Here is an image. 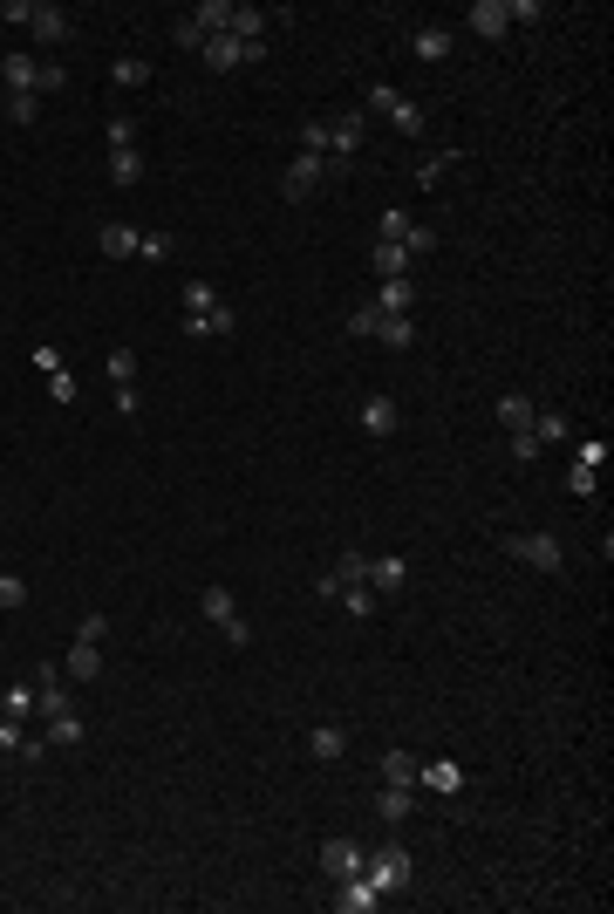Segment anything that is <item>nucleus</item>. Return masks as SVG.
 <instances>
[{"label": "nucleus", "instance_id": "1", "mask_svg": "<svg viewBox=\"0 0 614 914\" xmlns=\"http://www.w3.org/2000/svg\"><path fill=\"white\" fill-rule=\"evenodd\" d=\"M321 601H342L355 621L376 614V587H369V553H335V567L321 573Z\"/></svg>", "mask_w": 614, "mask_h": 914}, {"label": "nucleus", "instance_id": "2", "mask_svg": "<svg viewBox=\"0 0 614 914\" xmlns=\"http://www.w3.org/2000/svg\"><path fill=\"white\" fill-rule=\"evenodd\" d=\"M0 21H14V28H28L41 48H62V41L76 35V21L62 14V7H41V0H0Z\"/></svg>", "mask_w": 614, "mask_h": 914}, {"label": "nucleus", "instance_id": "3", "mask_svg": "<svg viewBox=\"0 0 614 914\" xmlns=\"http://www.w3.org/2000/svg\"><path fill=\"white\" fill-rule=\"evenodd\" d=\"M348 335H376L383 348H410L417 342V321H410V314H383V307L369 301V307L348 314Z\"/></svg>", "mask_w": 614, "mask_h": 914}, {"label": "nucleus", "instance_id": "4", "mask_svg": "<svg viewBox=\"0 0 614 914\" xmlns=\"http://www.w3.org/2000/svg\"><path fill=\"white\" fill-rule=\"evenodd\" d=\"M362 137H369V116H362V110H342V116H328V178H342L348 164H355V151H362Z\"/></svg>", "mask_w": 614, "mask_h": 914}, {"label": "nucleus", "instance_id": "5", "mask_svg": "<svg viewBox=\"0 0 614 914\" xmlns=\"http://www.w3.org/2000/svg\"><path fill=\"white\" fill-rule=\"evenodd\" d=\"M205 69L212 76H232V69H253V62H267V41H239V35H212L205 48Z\"/></svg>", "mask_w": 614, "mask_h": 914}, {"label": "nucleus", "instance_id": "6", "mask_svg": "<svg viewBox=\"0 0 614 914\" xmlns=\"http://www.w3.org/2000/svg\"><path fill=\"white\" fill-rule=\"evenodd\" d=\"M505 553L526 560V567H539V573H567V546L553 533H505Z\"/></svg>", "mask_w": 614, "mask_h": 914}, {"label": "nucleus", "instance_id": "7", "mask_svg": "<svg viewBox=\"0 0 614 914\" xmlns=\"http://www.w3.org/2000/svg\"><path fill=\"white\" fill-rule=\"evenodd\" d=\"M362 874L376 880L383 894H396V887H410V874H417V860H410V846H396V839H383V853H369V860H362Z\"/></svg>", "mask_w": 614, "mask_h": 914}, {"label": "nucleus", "instance_id": "8", "mask_svg": "<svg viewBox=\"0 0 614 914\" xmlns=\"http://www.w3.org/2000/svg\"><path fill=\"white\" fill-rule=\"evenodd\" d=\"M328 908H335V914H376V908H383V887H376L369 874H348V880H335Z\"/></svg>", "mask_w": 614, "mask_h": 914}, {"label": "nucleus", "instance_id": "9", "mask_svg": "<svg viewBox=\"0 0 614 914\" xmlns=\"http://www.w3.org/2000/svg\"><path fill=\"white\" fill-rule=\"evenodd\" d=\"M328 185V157H314V151H294V164H287V178H280V191L301 205V198H314V191Z\"/></svg>", "mask_w": 614, "mask_h": 914}, {"label": "nucleus", "instance_id": "10", "mask_svg": "<svg viewBox=\"0 0 614 914\" xmlns=\"http://www.w3.org/2000/svg\"><path fill=\"white\" fill-rule=\"evenodd\" d=\"M369 110H383L389 123L403 130V137H417V130H423V110L403 96V89H389V82H376V89H369Z\"/></svg>", "mask_w": 614, "mask_h": 914}, {"label": "nucleus", "instance_id": "11", "mask_svg": "<svg viewBox=\"0 0 614 914\" xmlns=\"http://www.w3.org/2000/svg\"><path fill=\"white\" fill-rule=\"evenodd\" d=\"M198 608H205V621H219V635H226L232 648H246V642H253V628L239 621V608H232V594H226V587H205V601H198Z\"/></svg>", "mask_w": 614, "mask_h": 914}, {"label": "nucleus", "instance_id": "12", "mask_svg": "<svg viewBox=\"0 0 614 914\" xmlns=\"http://www.w3.org/2000/svg\"><path fill=\"white\" fill-rule=\"evenodd\" d=\"M35 76H41V55H28V48H7L0 55V82H7V96H35ZM41 103V96H35Z\"/></svg>", "mask_w": 614, "mask_h": 914}, {"label": "nucleus", "instance_id": "13", "mask_svg": "<svg viewBox=\"0 0 614 914\" xmlns=\"http://www.w3.org/2000/svg\"><path fill=\"white\" fill-rule=\"evenodd\" d=\"M35 710H41V724L62 717V710H76V703H69V683L55 676V662H41V669H35Z\"/></svg>", "mask_w": 614, "mask_h": 914}, {"label": "nucleus", "instance_id": "14", "mask_svg": "<svg viewBox=\"0 0 614 914\" xmlns=\"http://www.w3.org/2000/svg\"><path fill=\"white\" fill-rule=\"evenodd\" d=\"M178 328H185V342H226L239 321H232V307H212V314H185Z\"/></svg>", "mask_w": 614, "mask_h": 914}, {"label": "nucleus", "instance_id": "15", "mask_svg": "<svg viewBox=\"0 0 614 914\" xmlns=\"http://www.w3.org/2000/svg\"><path fill=\"white\" fill-rule=\"evenodd\" d=\"M362 860H369V853H362L355 839H328V846H321V874H328V880L362 874Z\"/></svg>", "mask_w": 614, "mask_h": 914}, {"label": "nucleus", "instance_id": "16", "mask_svg": "<svg viewBox=\"0 0 614 914\" xmlns=\"http://www.w3.org/2000/svg\"><path fill=\"white\" fill-rule=\"evenodd\" d=\"M417 785L444 792V799H451V792H464V771H458V758H430V764L417 758Z\"/></svg>", "mask_w": 614, "mask_h": 914}, {"label": "nucleus", "instance_id": "17", "mask_svg": "<svg viewBox=\"0 0 614 914\" xmlns=\"http://www.w3.org/2000/svg\"><path fill=\"white\" fill-rule=\"evenodd\" d=\"M376 812H383V826L417 819V785H383V792H376Z\"/></svg>", "mask_w": 614, "mask_h": 914}, {"label": "nucleus", "instance_id": "18", "mask_svg": "<svg viewBox=\"0 0 614 914\" xmlns=\"http://www.w3.org/2000/svg\"><path fill=\"white\" fill-rule=\"evenodd\" d=\"M403 580H410V560H396V553H383V560H369V587H376V601H389V594H403Z\"/></svg>", "mask_w": 614, "mask_h": 914}, {"label": "nucleus", "instance_id": "19", "mask_svg": "<svg viewBox=\"0 0 614 914\" xmlns=\"http://www.w3.org/2000/svg\"><path fill=\"white\" fill-rule=\"evenodd\" d=\"M35 369L48 376V389H55V403H76V376H69V362H62L55 348H35Z\"/></svg>", "mask_w": 614, "mask_h": 914}, {"label": "nucleus", "instance_id": "20", "mask_svg": "<svg viewBox=\"0 0 614 914\" xmlns=\"http://www.w3.org/2000/svg\"><path fill=\"white\" fill-rule=\"evenodd\" d=\"M137 239H144V232H137V226H123V219H110V226L96 232L103 260H137Z\"/></svg>", "mask_w": 614, "mask_h": 914}, {"label": "nucleus", "instance_id": "21", "mask_svg": "<svg viewBox=\"0 0 614 914\" xmlns=\"http://www.w3.org/2000/svg\"><path fill=\"white\" fill-rule=\"evenodd\" d=\"M464 21H471V35H485V41H499L505 28H512V21H505V0H471Z\"/></svg>", "mask_w": 614, "mask_h": 914}, {"label": "nucleus", "instance_id": "22", "mask_svg": "<svg viewBox=\"0 0 614 914\" xmlns=\"http://www.w3.org/2000/svg\"><path fill=\"white\" fill-rule=\"evenodd\" d=\"M369 267H376V280H410V267H417V260H410L403 246H389V239H376V253H369Z\"/></svg>", "mask_w": 614, "mask_h": 914}, {"label": "nucleus", "instance_id": "23", "mask_svg": "<svg viewBox=\"0 0 614 914\" xmlns=\"http://www.w3.org/2000/svg\"><path fill=\"white\" fill-rule=\"evenodd\" d=\"M62 676L96 683V676H103V648H96V642H76V648H69V662H62Z\"/></svg>", "mask_w": 614, "mask_h": 914}, {"label": "nucleus", "instance_id": "24", "mask_svg": "<svg viewBox=\"0 0 614 914\" xmlns=\"http://www.w3.org/2000/svg\"><path fill=\"white\" fill-rule=\"evenodd\" d=\"M48 744H62V751H76L82 737H89V724H82V710H62V717H48V730H41Z\"/></svg>", "mask_w": 614, "mask_h": 914}, {"label": "nucleus", "instance_id": "25", "mask_svg": "<svg viewBox=\"0 0 614 914\" xmlns=\"http://www.w3.org/2000/svg\"><path fill=\"white\" fill-rule=\"evenodd\" d=\"M376 307H383V314H410V307H417V280H383V287H376Z\"/></svg>", "mask_w": 614, "mask_h": 914}, {"label": "nucleus", "instance_id": "26", "mask_svg": "<svg viewBox=\"0 0 614 914\" xmlns=\"http://www.w3.org/2000/svg\"><path fill=\"white\" fill-rule=\"evenodd\" d=\"M533 417H539L533 396H519V389H512V396H499V423H505V430H533Z\"/></svg>", "mask_w": 614, "mask_h": 914}, {"label": "nucleus", "instance_id": "27", "mask_svg": "<svg viewBox=\"0 0 614 914\" xmlns=\"http://www.w3.org/2000/svg\"><path fill=\"white\" fill-rule=\"evenodd\" d=\"M178 307H185V314H212V307H226V301H219L212 280H185V287H178Z\"/></svg>", "mask_w": 614, "mask_h": 914}, {"label": "nucleus", "instance_id": "28", "mask_svg": "<svg viewBox=\"0 0 614 914\" xmlns=\"http://www.w3.org/2000/svg\"><path fill=\"white\" fill-rule=\"evenodd\" d=\"M396 403H389V396H369V403H362V430H369V437H389V430H396Z\"/></svg>", "mask_w": 614, "mask_h": 914}, {"label": "nucleus", "instance_id": "29", "mask_svg": "<svg viewBox=\"0 0 614 914\" xmlns=\"http://www.w3.org/2000/svg\"><path fill=\"white\" fill-rule=\"evenodd\" d=\"M307 751H314V758L321 764H335L348 751V730H335V724H321V730H307Z\"/></svg>", "mask_w": 614, "mask_h": 914}, {"label": "nucleus", "instance_id": "30", "mask_svg": "<svg viewBox=\"0 0 614 914\" xmlns=\"http://www.w3.org/2000/svg\"><path fill=\"white\" fill-rule=\"evenodd\" d=\"M410 48H417V62H444L451 55V28H417Z\"/></svg>", "mask_w": 614, "mask_h": 914}, {"label": "nucleus", "instance_id": "31", "mask_svg": "<svg viewBox=\"0 0 614 914\" xmlns=\"http://www.w3.org/2000/svg\"><path fill=\"white\" fill-rule=\"evenodd\" d=\"M226 35H239V41H267V14H260V7H239V0H232V28Z\"/></svg>", "mask_w": 614, "mask_h": 914}, {"label": "nucleus", "instance_id": "32", "mask_svg": "<svg viewBox=\"0 0 614 914\" xmlns=\"http://www.w3.org/2000/svg\"><path fill=\"white\" fill-rule=\"evenodd\" d=\"M110 82L116 89H144V82H151V62H144V55H123V62L110 69Z\"/></svg>", "mask_w": 614, "mask_h": 914}, {"label": "nucleus", "instance_id": "33", "mask_svg": "<svg viewBox=\"0 0 614 914\" xmlns=\"http://www.w3.org/2000/svg\"><path fill=\"white\" fill-rule=\"evenodd\" d=\"M383 785H417V758L410 751H383Z\"/></svg>", "mask_w": 614, "mask_h": 914}, {"label": "nucleus", "instance_id": "34", "mask_svg": "<svg viewBox=\"0 0 614 914\" xmlns=\"http://www.w3.org/2000/svg\"><path fill=\"white\" fill-rule=\"evenodd\" d=\"M0 710H7V717H21V724H28V717H41V710H35V683H14L7 696H0Z\"/></svg>", "mask_w": 614, "mask_h": 914}, {"label": "nucleus", "instance_id": "35", "mask_svg": "<svg viewBox=\"0 0 614 914\" xmlns=\"http://www.w3.org/2000/svg\"><path fill=\"white\" fill-rule=\"evenodd\" d=\"M171 253H178V239H171V232H144V239H137V260H151V267H164Z\"/></svg>", "mask_w": 614, "mask_h": 914}, {"label": "nucleus", "instance_id": "36", "mask_svg": "<svg viewBox=\"0 0 614 914\" xmlns=\"http://www.w3.org/2000/svg\"><path fill=\"white\" fill-rule=\"evenodd\" d=\"M144 178V157L137 151H110V185H137Z\"/></svg>", "mask_w": 614, "mask_h": 914}, {"label": "nucleus", "instance_id": "37", "mask_svg": "<svg viewBox=\"0 0 614 914\" xmlns=\"http://www.w3.org/2000/svg\"><path fill=\"white\" fill-rule=\"evenodd\" d=\"M533 437H539V444H567V417H560V410H539Z\"/></svg>", "mask_w": 614, "mask_h": 914}, {"label": "nucleus", "instance_id": "38", "mask_svg": "<svg viewBox=\"0 0 614 914\" xmlns=\"http://www.w3.org/2000/svg\"><path fill=\"white\" fill-rule=\"evenodd\" d=\"M451 164H458V151H437V157H423V164H417V185H423V191H437V178H444Z\"/></svg>", "mask_w": 614, "mask_h": 914}, {"label": "nucleus", "instance_id": "39", "mask_svg": "<svg viewBox=\"0 0 614 914\" xmlns=\"http://www.w3.org/2000/svg\"><path fill=\"white\" fill-rule=\"evenodd\" d=\"M410 226H417V219L389 205V212H383V226H376V239H389V246H403V239H410Z\"/></svg>", "mask_w": 614, "mask_h": 914}, {"label": "nucleus", "instance_id": "40", "mask_svg": "<svg viewBox=\"0 0 614 914\" xmlns=\"http://www.w3.org/2000/svg\"><path fill=\"white\" fill-rule=\"evenodd\" d=\"M14 608H28V580H21V573H0V614H14Z\"/></svg>", "mask_w": 614, "mask_h": 914}, {"label": "nucleus", "instance_id": "41", "mask_svg": "<svg viewBox=\"0 0 614 914\" xmlns=\"http://www.w3.org/2000/svg\"><path fill=\"white\" fill-rule=\"evenodd\" d=\"M21 744H28V724L0 710V751H7V758H21Z\"/></svg>", "mask_w": 614, "mask_h": 914}, {"label": "nucleus", "instance_id": "42", "mask_svg": "<svg viewBox=\"0 0 614 914\" xmlns=\"http://www.w3.org/2000/svg\"><path fill=\"white\" fill-rule=\"evenodd\" d=\"M76 642H96V648H103V642H110V614H82V621H76Z\"/></svg>", "mask_w": 614, "mask_h": 914}, {"label": "nucleus", "instance_id": "43", "mask_svg": "<svg viewBox=\"0 0 614 914\" xmlns=\"http://www.w3.org/2000/svg\"><path fill=\"white\" fill-rule=\"evenodd\" d=\"M69 89V76H62V62H41V76H35V96H62Z\"/></svg>", "mask_w": 614, "mask_h": 914}, {"label": "nucleus", "instance_id": "44", "mask_svg": "<svg viewBox=\"0 0 614 914\" xmlns=\"http://www.w3.org/2000/svg\"><path fill=\"white\" fill-rule=\"evenodd\" d=\"M403 253H410V260H430V253H437V232H430V226H410Z\"/></svg>", "mask_w": 614, "mask_h": 914}, {"label": "nucleus", "instance_id": "45", "mask_svg": "<svg viewBox=\"0 0 614 914\" xmlns=\"http://www.w3.org/2000/svg\"><path fill=\"white\" fill-rule=\"evenodd\" d=\"M539 451H546V444H539L533 430H512V464H539Z\"/></svg>", "mask_w": 614, "mask_h": 914}, {"label": "nucleus", "instance_id": "46", "mask_svg": "<svg viewBox=\"0 0 614 914\" xmlns=\"http://www.w3.org/2000/svg\"><path fill=\"white\" fill-rule=\"evenodd\" d=\"M110 382H116V389L137 382V355H130V348H110Z\"/></svg>", "mask_w": 614, "mask_h": 914}, {"label": "nucleus", "instance_id": "47", "mask_svg": "<svg viewBox=\"0 0 614 914\" xmlns=\"http://www.w3.org/2000/svg\"><path fill=\"white\" fill-rule=\"evenodd\" d=\"M110 151H137V123L130 116H110Z\"/></svg>", "mask_w": 614, "mask_h": 914}, {"label": "nucleus", "instance_id": "48", "mask_svg": "<svg viewBox=\"0 0 614 914\" xmlns=\"http://www.w3.org/2000/svg\"><path fill=\"white\" fill-rule=\"evenodd\" d=\"M35 116H41V103H35V96H7V123H21V130H28Z\"/></svg>", "mask_w": 614, "mask_h": 914}, {"label": "nucleus", "instance_id": "49", "mask_svg": "<svg viewBox=\"0 0 614 914\" xmlns=\"http://www.w3.org/2000/svg\"><path fill=\"white\" fill-rule=\"evenodd\" d=\"M574 464H580V471H601V464H608V444H601V437H587V444L574 451Z\"/></svg>", "mask_w": 614, "mask_h": 914}, {"label": "nucleus", "instance_id": "50", "mask_svg": "<svg viewBox=\"0 0 614 914\" xmlns=\"http://www.w3.org/2000/svg\"><path fill=\"white\" fill-rule=\"evenodd\" d=\"M594 485H601V471H567V498H594Z\"/></svg>", "mask_w": 614, "mask_h": 914}, {"label": "nucleus", "instance_id": "51", "mask_svg": "<svg viewBox=\"0 0 614 914\" xmlns=\"http://www.w3.org/2000/svg\"><path fill=\"white\" fill-rule=\"evenodd\" d=\"M301 151L328 157V123H301Z\"/></svg>", "mask_w": 614, "mask_h": 914}, {"label": "nucleus", "instance_id": "52", "mask_svg": "<svg viewBox=\"0 0 614 914\" xmlns=\"http://www.w3.org/2000/svg\"><path fill=\"white\" fill-rule=\"evenodd\" d=\"M171 41H178V48H205V28H198L192 14H185V21H178V28H171Z\"/></svg>", "mask_w": 614, "mask_h": 914}, {"label": "nucleus", "instance_id": "53", "mask_svg": "<svg viewBox=\"0 0 614 914\" xmlns=\"http://www.w3.org/2000/svg\"><path fill=\"white\" fill-rule=\"evenodd\" d=\"M137 410H144V396H137V382H123V389H116V417H137Z\"/></svg>", "mask_w": 614, "mask_h": 914}, {"label": "nucleus", "instance_id": "54", "mask_svg": "<svg viewBox=\"0 0 614 914\" xmlns=\"http://www.w3.org/2000/svg\"><path fill=\"white\" fill-rule=\"evenodd\" d=\"M505 21H539V0H505Z\"/></svg>", "mask_w": 614, "mask_h": 914}, {"label": "nucleus", "instance_id": "55", "mask_svg": "<svg viewBox=\"0 0 614 914\" xmlns=\"http://www.w3.org/2000/svg\"><path fill=\"white\" fill-rule=\"evenodd\" d=\"M0 512H7V492H0Z\"/></svg>", "mask_w": 614, "mask_h": 914}]
</instances>
